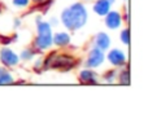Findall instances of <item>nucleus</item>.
<instances>
[{
  "instance_id": "1",
  "label": "nucleus",
  "mask_w": 148,
  "mask_h": 127,
  "mask_svg": "<svg viewBox=\"0 0 148 127\" xmlns=\"http://www.w3.org/2000/svg\"><path fill=\"white\" fill-rule=\"evenodd\" d=\"M87 13L82 4H74L62 13V22L70 30L79 29L86 23Z\"/></svg>"
},
{
  "instance_id": "2",
  "label": "nucleus",
  "mask_w": 148,
  "mask_h": 127,
  "mask_svg": "<svg viewBox=\"0 0 148 127\" xmlns=\"http://www.w3.org/2000/svg\"><path fill=\"white\" fill-rule=\"evenodd\" d=\"M38 30H39V35H38V39H36V46L42 49L48 48L52 43L51 27H49V25L46 22H39Z\"/></svg>"
},
{
  "instance_id": "3",
  "label": "nucleus",
  "mask_w": 148,
  "mask_h": 127,
  "mask_svg": "<svg viewBox=\"0 0 148 127\" xmlns=\"http://www.w3.org/2000/svg\"><path fill=\"white\" fill-rule=\"evenodd\" d=\"M103 60H104V55H103V52L100 51V49H94V51H91V53H90L88 56V60H87L86 62V66H88V68H96V66L101 65Z\"/></svg>"
},
{
  "instance_id": "4",
  "label": "nucleus",
  "mask_w": 148,
  "mask_h": 127,
  "mask_svg": "<svg viewBox=\"0 0 148 127\" xmlns=\"http://www.w3.org/2000/svg\"><path fill=\"white\" fill-rule=\"evenodd\" d=\"M1 61L3 64H5L7 66H13V65H17L18 62V57L16 56V53L13 51H10V49L5 48L1 51Z\"/></svg>"
},
{
  "instance_id": "5",
  "label": "nucleus",
  "mask_w": 148,
  "mask_h": 127,
  "mask_svg": "<svg viewBox=\"0 0 148 127\" xmlns=\"http://www.w3.org/2000/svg\"><path fill=\"white\" fill-rule=\"evenodd\" d=\"M105 23H107V26H108V27H110V29H117L118 26L121 25V16H120V13H117V12L108 13L107 20H105Z\"/></svg>"
},
{
  "instance_id": "6",
  "label": "nucleus",
  "mask_w": 148,
  "mask_h": 127,
  "mask_svg": "<svg viewBox=\"0 0 148 127\" xmlns=\"http://www.w3.org/2000/svg\"><path fill=\"white\" fill-rule=\"evenodd\" d=\"M108 59H109V61L112 62L113 65L120 66L125 62V55H123V52H121L120 49H113V51L109 53Z\"/></svg>"
},
{
  "instance_id": "7",
  "label": "nucleus",
  "mask_w": 148,
  "mask_h": 127,
  "mask_svg": "<svg viewBox=\"0 0 148 127\" xmlns=\"http://www.w3.org/2000/svg\"><path fill=\"white\" fill-rule=\"evenodd\" d=\"M109 7H110L109 0H99V1L95 4L94 9L99 16H105L109 12Z\"/></svg>"
},
{
  "instance_id": "8",
  "label": "nucleus",
  "mask_w": 148,
  "mask_h": 127,
  "mask_svg": "<svg viewBox=\"0 0 148 127\" xmlns=\"http://www.w3.org/2000/svg\"><path fill=\"white\" fill-rule=\"evenodd\" d=\"M109 44H110V40H109V38H108L107 34L100 33L99 35H97V38H96V47H99L100 49H107L108 47H109Z\"/></svg>"
},
{
  "instance_id": "9",
  "label": "nucleus",
  "mask_w": 148,
  "mask_h": 127,
  "mask_svg": "<svg viewBox=\"0 0 148 127\" xmlns=\"http://www.w3.org/2000/svg\"><path fill=\"white\" fill-rule=\"evenodd\" d=\"M52 42H53L55 44H57V46H65V44L69 43V35L65 33H59L55 35Z\"/></svg>"
},
{
  "instance_id": "10",
  "label": "nucleus",
  "mask_w": 148,
  "mask_h": 127,
  "mask_svg": "<svg viewBox=\"0 0 148 127\" xmlns=\"http://www.w3.org/2000/svg\"><path fill=\"white\" fill-rule=\"evenodd\" d=\"M81 79L83 82H86V83H90V82H95V79H96V75H95L92 71H82L81 73Z\"/></svg>"
},
{
  "instance_id": "11",
  "label": "nucleus",
  "mask_w": 148,
  "mask_h": 127,
  "mask_svg": "<svg viewBox=\"0 0 148 127\" xmlns=\"http://www.w3.org/2000/svg\"><path fill=\"white\" fill-rule=\"evenodd\" d=\"M12 82H13V79L9 74L4 73V71L0 73V84H9V83H12Z\"/></svg>"
},
{
  "instance_id": "12",
  "label": "nucleus",
  "mask_w": 148,
  "mask_h": 127,
  "mask_svg": "<svg viewBox=\"0 0 148 127\" xmlns=\"http://www.w3.org/2000/svg\"><path fill=\"white\" fill-rule=\"evenodd\" d=\"M121 38H122V42L125 44H129L130 43V35H129V31L125 30L122 34H121Z\"/></svg>"
},
{
  "instance_id": "13",
  "label": "nucleus",
  "mask_w": 148,
  "mask_h": 127,
  "mask_svg": "<svg viewBox=\"0 0 148 127\" xmlns=\"http://www.w3.org/2000/svg\"><path fill=\"white\" fill-rule=\"evenodd\" d=\"M29 3V0H13V4L17 7H26Z\"/></svg>"
},
{
  "instance_id": "14",
  "label": "nucleus",
  "mask_w": 148,
  "mask_h": 127,
  "mask_svg": "<svg viewBox=\"0 0 148 127\" xmlns=\"http://www.w3.org/2000/svg\"><path fill=\"white\" fill-rule=\"evenodd\" d=\"M31 57H33V52H31V51L22 52V59L23 60H29V59H31Z\"/></svg>"
},
{
  "instance_id": "15",
  "label": "nucleus",
  "mask_w": 148,
  "mask_h": 127,
  "mask_svg": "<svg viewBox=\"0 0 148 127\" xmlns=\"http://www.w3.org/2000/svg\"><path fill=\"white\" fill-rule=\"evenodd\" d=\"M122 84H127L129 83V74L127 73H122V81H121Z\"/></svg>"
},
{
  "instance_id": "16",
  "label": "nucleus",
  "mask_w": 148,
  "mask_h": 127,
  "mask_svg": "<svg viewBox=\"0 0 148 127\" xmlns=\"http://www.w3.org/2000/svg\"><path fill=\"white\" fill-rule=\"evenodd\" d=\"M113 78H114V73H109L108 74V76H105V79H108V81H113Z\"/></svg>"
}]
</instances>
